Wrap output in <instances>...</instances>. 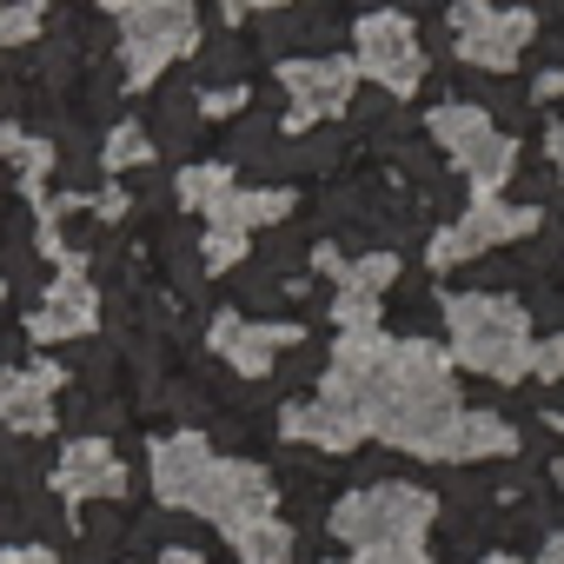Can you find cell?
<instances>
[{
  "instance_id": "cell-23",
  "label": "cell",
  "mask_w": 564,
  "mask_h": 564,
  "mask_svg": "<svg viewBox=\"0 0 564 564\" xmlns=\"http://www.w3.org/2000/svg\"><path fill=\"white\" fill-rule=\"evenodd\" d=\"M199 259H206L213 272H232V265L246 259V226H213L206 246H199Z\"/></svg>"
},
{
  "instance_id": "cell-7",
  "label": "cell",
  "mask_w": 564,
  "mask_h": 564,
  "mask_svg": "<svg viewBox=\"0 0 564 564\" xmlns=\"http://www.w3.org/2000/svg\"><path fill=\"white\" fill-rule=\"evenodd\" d=\"M452 47H458L465 67L498 74V67H511L531 47V14H505V8H491V0H458L452 8Z\"/></svg>"
},
{
  "instance_id": "cell-5",
  "label": "cell",
  "mask_w": 564,
  "mask_h": 564,
  "mask_svg": "<svg viewBox=\"0 0 564 564\" xmlns=\"http://www.w3.org/2000/svg\"><path fill=\"white\" fill-rule=\"evenodd\" d=\"M199 41V14H193V0H133L127 8V87H153L160 67H173L186 47Z\"/></svg>"
},
{
  "instance_id": "cell-33",
  "label": "cell",
  "mask_w": 564,
  "mask_h": 564,
  "mask_svg": "<svg viewBox=\"0 0 564 564\" xmlns=\"http://www.w3.org/2000/svg\"><path fill=\"white\" fill-rule=\"evenodd\" d=\"M100 8H120V14H127V8H133V0H100Z\"/></svg>"
},
{
  "instance_id": "cell-19",
  "label": "cell",
  "mask_w": 564,
  "mask_h": 564,
  "mask_svg": "<svg viewBox=\"0 0 564 564\" xmlns=\"http://www.w3.org/2000/svg\"><path fill=\"white\" fill-rule=\"evenodd\" d=\"M239 544V564H293L300 557V544H293V531L279 524V518H265V524H252L246 538H232Z\"/></svg>"
},
{
  "instance_id": "cell-30",
  "label": "cell",
  "mask_w": 564,
  "mask_h": 564,
  "mask_svg": "<svg viewBox=\"0 0 564 564\" xmlns=\"http://www.w3.org/2000/svg\"><path fill=\"white\" fill-rule=\"evenodd\" d=\"M478 564H544V557H511V551H491V557H478Z\"/></svg>"
},
{
  "instance_id": "cell-26",
  "label": "cell",
  "mask_w": 564,
  "mask_h": 564,
  "mask_svg": "<svg viewBox=\"0 0 564 564\" xmlns=\"http://www.w3.org/2000/svg\"><path fill=\"white\" fill-rule=\"evenodd\" d=\"M246 107V87H206L199 94V113H239Z\"/></svg>"
},
{
  "instance_id": "cell-9",
  "label": "cell",
  "mask_w": 564,
  "mask_h": 564,
  "mask_svg": "<svg viewBox=\"0 0 564 564\" xmlns=\"http://www.w3.org/2000/svg\"><path fill=\"white\" fill-rule=\"evenodd\" d=\"M272 505H279V491H272V478H265L252 458H219V471H213V485H206L199 518H213L226 538H246L252 524H265V518H272Z\"/></svg>"
},
{
  "instance_id": "cell-20",
  "label": "cell",
  "mask_w": 564,
  "mask_h": 564,
  "mask_svg": "<svg viewBox=\"0 0 564 564\" xmlns=\"http://www.w3.org/2000/svg\"><path fill=\"white\" fill-rule=\"evenodd\" d=\"M399 279V252H366L339 272V293H359V300H379L386 286Z\"/></svg>"
},
{
  "instance_id": "cell-1",
  "label": "cell",
  "mask_w": 564,
  "mask_h": 564,
  "mask_svg": "<svg viewBox=\"0 0 564 564\" xmlns=\"http://www.w3.org/2000/svg\"><path fill=\"white\" fill-rule=\"evenodd\" d=\"M458 386H452V359L425 339H399V392L386 399L379 412V432L386 445L399 452H419V458H445V438L458 432Z\"/></svg>"
},
{
  "instance_id": "cell-13",
  "label": "cell",
  "mask_w": 564,
  "mask_h": 564,
  "mask_svg": "<svg viewBox=\"0 0 564 564\" xmlns=\"http://www.w3.org/2000/svg\"><path fill=\"white\" fill-rule=\"evenodd\" d=\"M54 491L67 505H94V498H120L127 491V465L107 452V438H74L54 465Z\"/></svg>"
},
{
  "instance_id": "cell-4",
  "label": "cell",
  "mask_w": 564,
  "mask_h": 564,
  "mask_svg": "<svg viewBox=\"0 0 564 564\" xmlns=\"http://www.w3.org/2000/svg\"><path fill=\"white\" fill-rule=\"evenodd\" d=\"M432 140L458 160V173L478 186V193H491V186H505V173L518 166V147H511V133L485 113V107H471V100H445L432 120Z\"/></svg>"
},
{
  "instance_id": "cell-22",
  "label": "cell",
  "mask_w": 564,
  "mask_h": 564,
  "mask_svg": "<svg viewBox=\"0 0 564 564\" xmlns=\"http://www.w3.org/2000/svg\"><path fill=\"white\" fill-rule=\"evenodd\" d=\"M153 153V140H147V127H113L107 140H100V160L113 166V173H127V166H140Z\"/></svg>"
},
{
  "instance_id": "cell-8",
  "label": "cell",
  "mask_w": 564,
  "mask_h": 564,
  "mask_svg": "<svg viewBox=\"0 0 564 564\" xmlns=\"http://www.w3.org/2000/svg\"><path fill=\"white\" fill-rule=\"evenodd\" d=\"M524 232H538V213H531V206H505V199L478 193L471 213L452 219V226L432 239V265H465V259H478V252H491V246H505V239H524Z\"/></svg>"
},
{
  "instance_id": "cell-14",
  "label": "cell",
  "mask_w": 564,
  "mask_h": 564,
  "mask_svg": "<svg viewBox=\"0 0 564 564\" xmlns=\"http://www.w3.org/2000/svg\"><path fill=\"white\" fill-rule=\"evenodd\" d=\"M279 432L286 438H300V445H313V452H359L372 432L346 412V405H333V399H293L286 412H279Z\"/></svg>"
},
{
  "instance_id": "cell-16",
  "label": "cell",
  "mask_w": 564,
  "mask_h": 564,
  "mask_svg": "<svg viewBox=\"0 0 564 564\" xmlns=\"http://www.w3.org/2000/svg\"><path fill=\"white\" fill-rule=\"evenodd\" d=\"M54 386H61L54 366L0 372V425H14V432H47V425H54Z\"/></svg>"
},
{
  "instance_id": "cell-2",
  "label": "cell",
  "mask_w": 564,
  "mask_h": 564,
  "mask_svg": "<svg viewBox=\"0 0 564 564\" xmlns=\"http://www.w3.org/2000/svg\"><path fill=\"white\" fill-rule=\"evenodd\" d=\"M445 326H452V359L485 372V379H524L531 372V326L524 306L498 300V293H458L445 300Z\"/></svg>"
},
{
  "instance_id": "cell-24",
  "label": "cell",
  "mask_w": 564,
  "mask_h": 564,
  "mask_svg": "<svg viewBox=\"0 0 564 564\" xmlns=\"http://www.w3.org/2000/svg\"><path fill=\"white\" fill-rule=\"evenodd\" d=\"M41 0H28V8H0V47H28L41 34Z\"/></svg>"
},
{
  "instance_id": "cell-27",
  "label": "cell",
  "mask_w": 564,
  "mask_h": 564,
  "mask_svg": "<svg viewBox=\"0 0 564 564\" xmlns=\"http://www.w3.org/2000/svg\"><path fill=\"white\" fill-rule=\"evenodd\" d=\"M544 160H551V173H557V186H564V120L544 127Z\"/></svg>"
},
{
  "instance_id": "cell-31",
  "label": "cell",
  "mask_w": 564,
  "mask_h": 564,
  "mask_svg": "<svg viewBox=\"0 0 564 564\" xmlns=\"http://www.w3.org/2000/svg\"><path fill=\"white\" fill-rule=\"evenodd\" d=\"M226 8H232V14H246V8H279V0H226Z\"/></svg>"
},
{
  "instance_id": "cell-25",
  "label": "cell",
  "mask_w": 564,
  "mask_h": 564,
  "mask_svg": "<svg viewBox=\"0 0 564 564\" xmlns=\"http://www.w3.org/2000/svg\"><path fill=\"white\" fill-rule=\"evenodd\" d=\"M531 372H538V379H551V386L564 379V333H544V339L531 346Z\"/></svg>"
},
{
  "instance_id": "cell-32",
  "label": "cell",
  "mask_w": 564,
  "mask_h": 564,
  "mask_svg": "<svg viewBox=\"0 0 564 564\" xmlns=\"http://www.w3.org/2000/svg\"><path fill=\"white\" fill-rule=\"evenodd\" d=\"M0 564H28V551H0Z\"/></svg>"
},
{
  "instance_id": "cell-21",
  "label": "cell",
  "mask_w": 564,
  "mask_h": 564,
  "mask_svg": "<svg viewBox=\"0 0 564 564\" xmlns=\"http://www.w3.org/2000/svg\"><path fill=\"white\" fill-rule=\"evenodd\" d=\"M153 133H160V147H166V153H186V147H193V100H186V94H166V107H160V127H153Z\"/></svg>"
},
{
  "instance_id": "cell-11",
  "label": "cell",
  "mask_w": 564,
  "mask_h": 564,
  "mask_svg": "<svg viewBox=\"0 0 564 564\" xmlns=\"http://www.w3.org/2000/svg\"><path fill=\"white\" fill-rule=\"evenodd\" d=\"M213 471H219V458L199 432H173V438L153 445V491H160L166 511H199Z\"/></svg>"
},
{
  "instance_id": "cell-10",
  "label": "cell",
  "mask_w": 564,
  "mask_h": 564,
  "mask_svg": "<svg viewBox=\"0 0 564 564\" xmlns=\"http://www.w3.org/2000/svg\"><path fill=\"white\" fill-rule=\"evenodd\" d=\"M286 100H293V133H306L313 120H333V113H352V87H359V61H286Z\"/></svg>"
},
{
  "instance_id": "cell-12",
  "label": "cell",
  "mask_w": 564,
  "mask_h": 564,
  "mask_svg": "<svg viewBox=\"0 0 564 564\" xmlns=\"http://www.w3.org/2000/svg\"><path fill=\"white\" fill-rule=\"evenodd\" d=\"M213 352L239 372V379H259V372H272L279 359H286V346H300V333H286V326H265V319H246V313H226V319H213Z\"/></svg>"
},
{
  "instance_id": "cell-29",
  "label": "cell",
  "mask_w": 564,
  "mask_h": 564,
  "mask_svg": "<svg viewBox=\"0 0 564 564\" xmlns=\"http://www.w3.org/2000/svg\"><path fill=\"white\" fill-rule=\"evenodd\" d=\"M544 564H564V531H551V538H544Z\"/></svg>"
},
{
  "instance_id": "cell-17",
  "label": "cell",
  "mask_w": 564,
  "mask_h": 564,
  "mask_svg": "<svg viewBox=\"0 0 564 564\" xmlns=\"http://www.w3.org/2000/svg\"><path fill=\"white\" fill-rule=\"evenodd\" d=\"M518 438H511V425L498 419V412H465L458 419V432L445 438V465H471V458H498V452H511Z\"/></svg>"
},
{
  "instance_id": "cell-3",
  "label": "cell",
  "mask_w": 564,
  "mask_h": 564,
  "mask_svg": "<svg viewBox=\"0 0 564 564\" xmlns=\"http://www.w3.org/2000/svg\"><path fill=\"white\" fill-rule=\"evenodd\" d=\"M432 511L438 505L419 485H366V491H352V498L333 505V531L346 544H359V551H412L425 538Z\"/></svg>"
},
{
  "instance_id": "cell-28",
  "label": "cell",
  "mask_w": 564,
  "mask_h": 564,
  "mask_svg": "<svg viewBox=\"0 0 564 564\" xmlns=\"http://www.w3.org/2000/svg\"><path fill=\"white\" fill-rule=\"evenodd\" d=\"M160 564H206V557L193 544H173V551H160Z\"/></svg>"
},
{
  "instance_id": "cell-6",
  "label": "cell",
  "mask_w": 564,
  "mask_h": 564,
  "mask_svg": "<svg viewBox=\"0 0 564 564\" xmlns=\"http://www.w3.org/2000/svg\"><path fill=\"white\" fill-rule=\"evenodd\" d=\"M352 47H359V74H372L392 100H405L425 80V54H419V34L405 14H366L352 28Z\"/></svg>"
},
{
  "instance_id": "cell-18",
  "label": "cell",
  "mask_w": 564,
  "mask_h": 564,
  "mask_svg": "<svg viewBox=\"0 0 564 564\" xmlns=\"http://www.w3.org/2000/svg\"><path fill=\"white\" fill-rule=\"evenodd\" d=\"M173 199L213 219V213H219V206L232 199V173H226V166H186V173L173 180Z\"/></svg>"
},
{
  "instance_id": "cell-15",
  "label": "cell",
  "mask_w": 564,
  "mask_h": 564,
  "mask_svg": "<svg viewBox=\"0 0 564 564\" xmlns=\"http://www.w3.org/2000/svg\"><path fill=\"white\" fill-rule=\"evenodd\" d=\"M94 319H100L94 286H87L80 272H67V279H54V286H47V306L28 313V339H41V346H54V339H80Z\"/></svg>"
}]
</instances>
